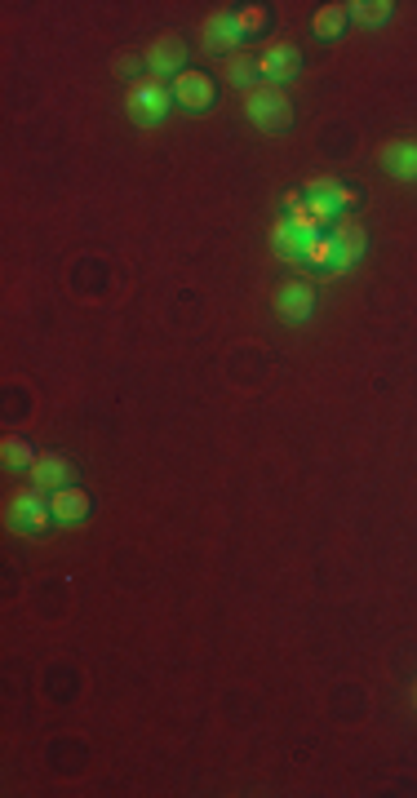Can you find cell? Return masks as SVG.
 I'll list each match as a JSON object with an SVG mask.
<instances>
[{
  "label": "cell",
  "mask_w": 417,
  "mask_h": 798,
  "mask_svg": "<svg viewBox=\"0 0 417 798\" xmlns=\"http://www.w3.org/2000/svg\"><path fill=\"white\" fill-rule=\"evenodd\" d=\"M240 27H236V14L231 9H213V14L200 23V45L209 49V54H231V49H240Z\"/></svg>",
  "instance_id": "obj_4"
},
{
  "label": "cell",
  "mask_w": 417,
  "mask_h": 798,
  "mask_svg": "<svg viewBox=\"0 0 417 798\" xmlns=\"http://www.w3.org/2000/svg\"><path fill=\"white\" fill-rule=\"evenodd\" d=\"M54 519V506H49L45 488H18L14 497H9V524H14L18 532H40Z\"/></svg>",
  "instance_id": "obj_3"
},
{
  "label": "cell",
  "mask_w": 417,
  "mask_h": 798,
  "mask_svg": "<svg viewBox=\"0 0 417 798\" xmlns=\"http://www.w3.org/2000/svg\"><path fill=\"white\" fill-rule=\"evenodd\" d=\"M169 102H174V89H169L165 80L142 76V80L129 85L125 107H129V116H134L138 125H160V120L169 116Z\"/></svg>",
  "instance_id": "obj_2"
},
{
  "label": "cell",
  "mask_w": 417,
  "mask_h": 798,
  "mask_svg": "<svg viewBox=\"0 0 417 798\" xmlns=\"http://www.w3.org/2000/svg\"><path fill=\"white\" fill-rule=\"evenodd\" d=\"M391 0H355L351 5V18L355 23H364V27H382L386 18H391Z\"/></svg>",
  "instance_id": "obj_16"
},
{
  "label": "cell",
  "mask_w": 417,
  "mask_h": 798,
  "mask_svg": "<svg viewBox=\"0 0 417 798\" xmlns=\"http://www.w3.org/2000/svg\"><path fill=\"white\" fill-rule=\"evenodd\" d=\"M329 240H333V271H351L369 249V235H364L360 222H338L329 231Z\"/></svg>",
  "instance_id": "obj_5"
},
{
  "label": "cell",
  "mask_w": 417,
  "mask_h": 798,
  "mask_svg": "<svg viewBox=\"0 0 417 798\" xmlns=\"http://www.w3.org/2000/svg\"><path fill=\"white\" fill-rule=\"evenodd\" d=\"M378 160H382V169L391 173V178H400V182H413L417 178V142H409V138L382 142Z\"/></svg>",
  "instance_id": "obj_10"
},
{
  "label": "cell",
  "mask_w": 417,
  "mask_h": 798,
  "mask_svg": "<svg viewBox=\"0 0 417 798\" xmlns=\"http://www.w3.org/2000/svg\"><path fill=\"white\" fill-rule=\"evenodd\" d=\"M298 67H302V54L293 45H284V40H276V45H267L258 54V71H262L267 85H284V80H293V76H298Z\"/></svg>",
  "instance_id": "obj_7"
},
{
  "label": "cell",
  "mask_w": 417,
  "mask_h": 798,
  "mask_svg": "<svg viewBox=\"0 0 417 798\" xmlns=\"http://www.w3.org/2000/svg\"><path fill=\"white\" fill-rule=\"evenodd\" d=\"M49 506H54L58 524H80V519L89 515V493H80V488H58V493L49 497Z\"/></svg>",
  "instance_id": "obj_13"
},
{
  "label": "cell",
  "mask_w": 417,
  "mask_h": 798,
  "mask_svg": "<svg viewBox=\"0 0 417 798\" xmlns=\"http://www.w3.org/2000/svg\"><path fill=\"white\" fill-rule=\"evenodd\" d=\"M71 479H76V470L63 453H40L32 462V484L49 488V493H58V488H71Z\"/></svg>",
  "instance_id": "obj_11"
},
{
  "label": "cell",
  "mask_w": 417,
  "mask_h": 798,
  "mask_svg": "<svg viewBox=\"0 0 417 798\" xmlns=\"http://www.w3.org/2000/svg\"><path fill=\"white\" fill-rule=\"evenodd\" d=\"M258 76H262V71H258V58H253V54H236V58H227V80L240 89V94H249L253 85H262Z\"/></svg>",
  "instance_id": "obj_14"
},
{
  "label": "cell",
  "mask_w": 417,
  "mask_h": 798,
  "mask_svg": "<svg viewBox=\"0 0 417 798\" xmlns=\"http://www.w3.org/2000/svg\"><path fill=\"white\" fill-rule=\"evenodd\" d=\"M244 116L258 129L280 133L293 125V102L284 94V85H267V80H262V85H253L249 94H244Z\"/></svg>",
  "instance_id": "obj_1"
},
{
  "label": "cell",
  "mask_w": 417,
  "mask_h": 798,
  "mask_svg": "<svg viewBox=\"0 0 417 798\" xmlns=\"http://www.w3.org/2000/svg\"><path fill=\"white\" fill-rule=\"evenodd\" d=\"M236 27H240V36L262 32V27H267V5H244L236 14Z\"/></svg>",
  "instance_id": "obj_19"
},
{
  "label": "cell",
  "mask_w": 417,
  "mask_h": 798,
  "mask_svg": "<svg viewBox=\"0 0 417 798\" xmlns=\"http://www.w3.org/2000/svg\"><path fill=\"white\" fill-rule=\"evenodd\" d=\"M302 262L320 266V271H333V240H329V235H315V240H307V249H302Z\"/></svg>",
  "instance_id": "obj_18"
},
{
  "label": "cell",
  "mask_w": 417,
  "mask_h": 798,
  "mask_svg": "<svg viewBox=\"0 0 417 798\" xmlns=\"http://www.w3.org/2000/svg\"><path fill=\"white\" fill-rule=\"evenodd\" d=\"M142 63H147L151 76L182 71V63H187V45H182V36H156V40H151V49L142 54Z\"/></svg>",
  "instance_id": "obj_9"
},
{
  "label": "cell",
  "mask_w": 417,
  "mask_h": 798,
  "mask_svg": "<svg viewBox=\"0 0 417 798\" xmlns=\"http://www.w3.org/2000/svg\"><path fill=\"white\" fill-rule=\"evenodd\" d=\"M347 18H351V5H324L320 14H315L311 32L320 36V40H333V36H342V27H347Z\"/></svg>",
  "instance_id": "obj_15"
},
{
  "label": "cell",
  "mask_w": 417,
  "mask_h": 798,
  "mask_svg": "<svg viewBox=\"0 0 417 798\" xmlns=\"http://www.w3.org/2000/svg\"><path fill=\"white\" fill-rule=\"evenodd\" d=\"M338 187H342L338 178H311L307 182V196H324V191H338Z\"/></svg>",
  "instance_id": "obj_20"
},
{
  "label": "cell",
  "mask_w": 417,
  "mask_h": 798,
  "mask_svg": "<svg viewBox=\"0 0 417 798\" xmlns=\"http://www.w3.org/2000/svg\"><path fill=\"white\" fill-rule=\"evenodd\" d=\"M213 98H218V85H213V76L205 71H178L174 76V102L187 111H205L213 107Z\"/></svg>",
  "instance_id": "obj_6"
},
{
  "label": "cell",
  "mask_w": 417,
  "mask_h": 798,
  "mask_svg": "<svg viewBox=\"0 0 417 798\" xmlns=\"http://www.w3.org/2000/svg\"><path fill=\"white\" fill-rule=\"evenodd\" d=\"M311 311H315V289L307 280H284L280 289H276V315L280 320H311Z\"/></svg>",
  "instance_id": "obj_8"
},
{
  "label": "cell",
  "mask_w": 417,
  "mask_h": 798,
  "mask_svg": "<svg viewBox=\"0 0 417 798\" xmlns=\"http://www.w3.org/2000/svg\"><path fill=\"white\" fill-rule=\"evenodd\" d=\"M307 240H315V235H302L289 218H276V227H271V249H276L280 258H289V262H302Z\"/></svg>",
  "instance_id": "obj_12"
},
{
  "label": "cell",
  "mask_w": 417,
  "mask_h": 798,
  "mask_svg": "<svg viewBox=\"0 0 417 798\" xmlns=\"http://www.w3.org/2000/svg\"><path fill=\"white\" fill-rule=\"evenodd\" d=\"M413 701H417V688H413Z\"/></svg>",
  "instance_id": "obj_21"
},
{
  "label": "cell",
  "mask_w": 417,
  "mask_h": 798,
  "mask_svg": "<svg viewBox=\"0 0 417 798\" xmlns=\"http://www.w3.org/2000/svg\"><path fill=\"white\" fill-rule=\"evenodd\" d=\"M0 457H5V466H23V470H32V462H36V448L27 444V439H18V435H9L5 439V448H0Z\"/></svg>",
  "instance_id": "obj_17"
}]
</instances>
